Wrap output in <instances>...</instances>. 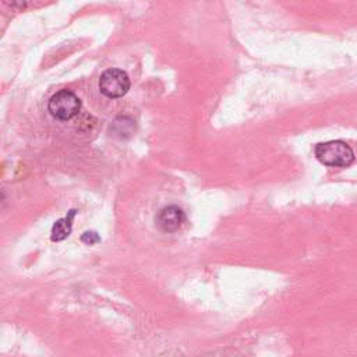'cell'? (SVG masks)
<instances>
[{
	"instance_id": "6da1fadb",
	"label": "cell",
	"mask_w": 357,
	"mask_h": 357,
	"mask_svg": "<svg viewBox=\"0 0 357 357\" xmlns=\"http://www.w3.org/2000/svg\"><path fill=\"white\" fill-rule=\"evenodd\" d=\"M315 158L325 166L343 168L354 161V152L343 141H326L315 147Z\"/></svg>"
},
{
	"instance_id": "7a4b0ae2",
	"label": "cell",
	"mask_w": 357,
	"mask_h": 357,
	"mask_svg": "<svg viewBox=\"0 0 357 357\" xmlns=\"http://www.w3.org/2000/svg\"><path fill=\"white\" fill-rule=\"evenodd\" d=\"M48 109L55 119L70 120L79 115L81 109V101L70 90H61L49 100Z\"/></svg>"
},
{
	"instance_id": "3957f363",
	"label": "cell",
	"mask_w": 357,
	"mask_h": 357,
	"mask_svg": "<svg viewBox=\"0 0 357 357\" xmlns=\"http://www.w3.org/2000/svg\"><path fill=\"white\" fill-rule=\"evenodd\" d=\"M100 90L111 100L122 98L130 90V79L127 73L120 69H109L104 72L100 79Z\"/></svg>"
},
{
	"instance_id": "277c9868",
	"label": "cell",
	"mask_w": 357,
	"mask_h": 357,
	"mask_svg": "<svg viewBox=\"0 0 357 357\" xmlns=\"http://www.w3.org/2000/svg\"><path fill=\"white\" fill-rule=\"evenodd\" d=\"M186 221V215L182 208L169 205L162 208L157 215V225L166 233L177 232Z\"/></svg>"
},
{
	"instance_id": "5b68a950",
	"label": "cell",
	"mask_w": 357,
	"mask_h": 357,
	"mask_svg": "<svg viewBox=\"0 0 357 357\" xmlns=\"http://www.w3.org/2000/svg\"><path fill=\"white\" fill-rule=\"evenodd\" d=\"M76 214H77V211L72 209L68 214V216L55 222V225L52 226V233H51L52 241H62L70 236L72 229H73V219H74Z\"/></svg>"
},
{
	"instance_id": "8992f818",
	"label": "cell",
	"mask_w": 357,
	"mask_h": 357,
	"mask_svg": "<svg viewBox=\"0 0 357 357\" xmlns=\"http://www.w3.org/2000/svg\"><path fill=\"white\" fill-rule=\"evenodd\" d=\"M81 241L88 244V246H94V244L101 241V237L97 232H84L83 236H81Z\"/></svg>"
}]
</instances>
